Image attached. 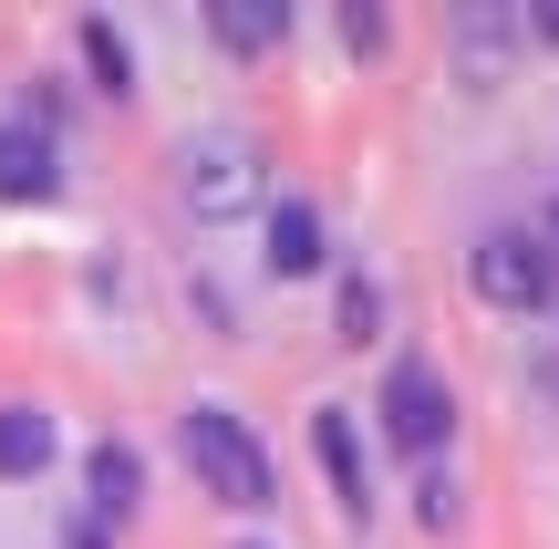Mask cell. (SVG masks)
Listing matches in <instances>:
<instances>
[{"label":"cell","mask_w":559,"mask_h":549,"mask_svg":"<svg viewBox=\"0 0 559 549\" xmlns=\"http://www.w3.org/2000/svg\"><path fill=\"white\" fill-rule=\"evenodd\" d=\"M528 32H539V41H559V0H539V11H528Z\"/></svg>","instance_id":"obj_15"},{"label":"cell","mask_w":559,"mask_h":549,"mask_svg":"<svg viewBox=\"0 0 559 549\" xmlns=\"http://www.w3.org/2000/svg\"><path fill=\"white\" fill-rule=\"evenodd\" d=\"M383 322V301H373V281H353V290H342V343H362V332H373Z\"/></svg>","instance_id":"obj_13"},{"label":"cell","mask_w":559,"mask_h":549,"mask_svg":"<svg viewBox=\"0 0 559 549\" xmlns=\"http://www.w3.org/2000/svg\"><path fill=\"white\" fill-rule=\"evenodd\" d=\"M466 281H477V301H498V311H539L559 290V270H549L539 228H487V239L466 249Z\"/></svg>","instance_id":"obj_3"},{"label":"cell","mask_w":559,"mask_h":549,"mask_svg":"<svg viewBox=\"0 0 559 549\" xmlns=\"http://www.w3.org/2000/svg\"><path fill=\"white\" fill-rule=\"evenodd\" d=\"M41 467H52V415L0 405V477H41Z\"/></svg>","instance_id":"obj_9"},{"label":"cell","mask_w":559,"mask_h":549,"mask_svg":"<svg viewBox=\"0 0 559 549\" xmlns=\"http://www.w3.org/2000/svg\"><path fill=\"white\" fill-rule=\"evenodd\" d=\"M519 41H528V11H508V0L456 11V73H466V94H498V73H508Z\"/></svg>","instance_id":"obj_5"},{"label":"cell","mask_w":559,"mask_h":549,"mask_svg":"<svg viewBox=\"0 0 559 549\" xmlns=\"http://www.w3.org/2000/svg\"><path fill=\"white\" fill-rule=\"evenodd\" d=\"M83 62H94V73H104V94H135V52H124V32H115V21H83Z\"/></svg>","instance_id":"obj_12"},{"label":"cell","mask_w":559,"mask_h":549,"mask_svg":"<svg viewBox=\"0 0 559 549\" xmlns=\"http://www.w3.org/2000/svg\"><path fill=\"white\" fill-rule=\"evenodd\" d=\"M342 41H353V52H383V11H362V0H353V11H342Z\"/></svg>","instance_id":"obj_14"},{"label":"cell","mask_w":559,"mask_h":549,"mask_svg":"<svg viewBox=\"0 0 559 549\" xmlns=\"http://www.w3.org/2000/svg\"><path fill=\"white\" fill-rule=\"evenodd\" d=\"M177 446H187V467H198V488L218 498V509H270L280 498V467H270V446L239 426L228 405H187V426H177Z\"/></svg>","instance_id":"obj_1"},{"label":"cell","mask_w":559,"mask_h":549,"mask_svg":"<svg viewBox=\"0 0 559 549\" xmlns=\"http://www.w3.org/2000/svg\"><path fill=\"white\" fill-rule=\"evenodd\" d=\"M177 198L198 207V218H239V207L260 198V145H249L239 124L187 135V145H177Z\"/></svg>","instance_id":"obj_2"},{"label":"cell","mask_w":559,"mask_h":549,"mask_svg":"<svg viewBox=\"0 0 559 549\" xmlns=\"http://www.w3.org/2000/svg\"><path fill=\"white\" fill-rule=\"evenodd\" d=\"M62 549H104V539H94V529H73V539H62Z\"/></svg>","instance_id":"obj_17"},{"label":"cell","mask_w":559,"mask_h":549,"mask_svg":"<svg viewBox=\"0 0 559 549\" xmlns=\"http://www.w3.org/2000/svg\"><path fill=\"white\" fill-rule=\"evenodd\" d=\"M52 145H41L32 135V124H0V198H21V207H41V198H52Z\"/></svg>","instance_id":"obj_8"},{"label":"cell","mask_w":559,"mask_h":549,"mask_svg":"<svg viewBox=\"0 0 559 549\" xmlns=\"http://www.w3.org/2000/svg\"><path fill=\"white\" fill-rule=\"evenodd\" d=\"M83 488H94V518H135V498H145V456L124 446V435H104V446L83 456Z\"/></svg>","instance_id":"obj_7"},{"label":"cell","mask_w":559,"mask_h":549,"mask_svg":"<svg viewBox=\"0 0 559 549\" xmlns=\"http://www.w3.org/2000/svg\"><path fill=\"white\" fill-rule=\"evenodd\" d=\"M445 426H456V394L436 384V363H394L383 373V435H394L404 456H436Z\"/></svg>","instance_id":"obj_4"},{"label":"cell","mask_w":559,"mask_h":549,"mask_svg":"<svg viewBox=\"0 0 559 549\" xmlns=\"http://www.w3.org/2000/svg\"><path fill=\"white\" fill-rule=\"evenodd\" d=\"M311 446H321V477H332V498L362 518V509H373V477H362V435H353V415L321 405V415H311Z\"/></svg>","instance_id":"obj_6"},{"label":"cell","mask_w":559,"mask_h":549,"mask_svg":"<svg viewBox=\"0 0 559 549\" xmlns=\"http://www.w3.org/2000/svg\"><path fill=\"white\" fill-rule=\"evenodd\" d=\"M539 249H549V270H559V207H549V228H539Z\"/></svg>","instance_id":"obj_16"},{"label":"cell","mask_w":559,"mask_h":549,"mask_svg":"<svg viewBox=\"0 0 559 549\" xmlns=\"http://www.w3.org/2000/svg\"><path fill=\"white\" fill-rule=\"evenodd\" d=\"M270 270H280V281L321 270V218H311L300 198H280V207H270Z\"/></svg>","instance_id":"obj_10"},{"label":"cell","mask_w":559,"mask_h":549,"mask_svg":"<svg viewBox=\"0 0 559 549\" xmlns=\"http://www.w3.org/2000/svg\"><path fill=\"white\" fill-rule=\"evenodd\" d=\"M207 32H218L228 52H270V41L290 32V11H280V0H218V11H207Z\"/></svg>","instance_id":"obj_11"}]
</instances>
